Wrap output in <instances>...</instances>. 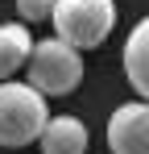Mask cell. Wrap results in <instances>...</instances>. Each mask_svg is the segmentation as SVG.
<instances>
[{
	"label": "cell",
	"mask_w": 149,
	"mask_h": 154,
	"mask_svg": "<svg viewBox=\"0 0 149 154\" xmlns=\"http://www.w3.org/2000/svg\"><path fill=\"white\" fill-rule=\"evenodd\" d=\"M42 154H87V125L62 112V117H50L46 133H42Z\"/></svg>",
	"instance_id": "obj_7"
},
{
	"label": "cell",
	"mask_w": 149,
	"mask_h": 154,
	"mask_svg": "<svg viewBox=\"0 0 149 154\" xmlns=\"http://www.w3.org/2000/svg\"><path fill=\"white\" fill-rule=\"evenodd\" d=\"M54 4L58 0H17V17L25 25H42V21H54Z\"/></svg>",
	"instance_id": "obj_8"
},
{
	"label": "cell",
	"mask_w": 149,
	"mask_h": 154,
	"mask_svg": "<svg viewBox=\"0 0 149 154\" xmlns=\"http://www.w3.org/2000/svg\"><path fill=\"white\" fill-rule=\"evenodd\" d=\"M50 96H42L33 83L8 79L0 83V146L4 150H25L42 142L50 125Z\"/></svg>",
	"instance_id": "obj_1"
},
{
	"label": "cell",
	"mask_w": 149,
	"mask_h": 154,
	"mask_svg": "<svg viewBox=\"0 0 149 154\" xmlns=\"http://www.w3.org/2000/svg\"><path fill=\"white\" fill-rule=\"evenodd\" d=\"M108 150L112 154H149V100L120 104L108 117Z\"/></svg>",
	"instance_id": "obj_4"
},
{
	"label": "cell",
	"mask_w": 149,
	"mask_h": 154,
	"mask_svg": "<svg viewBox=\"0 0 149 154\" xmlns=\"http://www.w3.org/2000/svg\"><path fill=\"white\" fill-rule=\"evenodd\" d=\"M124 75L133 83V92L149 100V17H141L133 33L124 38Z\"/></svg>",
	"instance_id": "obj_6"
},
{
	"label": "cell",
	"mask_w": 149,
	"mask_h": 154,
	"mask_svg": "<svg viewBox=\"0 0 149 154\" xmlns=\"http://www.w3.org/2000/svg\"><path fill=\"white\" fill-rule=\"evenodd\" d=\"M116 25V0H58L54 4V38L74 50H99Z\"/></svg>",
	"instance_id": "obj_2"
},
{
	"label": "cell",
	"mask_w": 149,
	"mask_h": 154,
	"mask_svg": "<svg viewBox=\"0 0 149 154\" xmlns=\"http://www.w3.org/2000/svg\"><path fill=\"white\" fill-rule=\"evenodd\" d=\"M25 71L42 96H71L83 83V50H74L62 38H46L33 46V58Z\"/></svg>",
	"instance_id": "obj_3"
},
{
	"label": "cell",
	"mask_w": 149,
	"mask_h": 154,
	"mask_svg": "<svg viewBox=\"0 0 149 154\" xmlns=\"http://www.w3.org/2000/svg\"><path fill=\"white\" fill-rule=\"evenodd\" d=\"M33 46L37 42H33V33H29L25 21H4L0 25V83H8L21 67H29Z\"/></svg>",
	"instance_id": "obj_5"
}]
</instances>
